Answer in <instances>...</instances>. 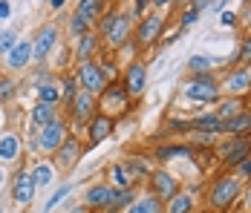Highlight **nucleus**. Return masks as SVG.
Listing matches in <instances>:
<instances>
[{
    "label": "nucleus",
    "mask_w": 251,
    "mask_h": 213,
    "mask_svg": "<svg viewBox=\"0 0 251 213\" xmlns=\"http://www.w3.org/2000/svg\"><path fill=\"white\" fill-rule=\"evenodd\" d=\"M96 104H99V113L110 116V118H119V116H125L130 110V95L125 93V87L119 81H110L101 90V95L96 98Z\"/></svg>",
    "instance_id": "6"
},
{
    "label": "nucleus",
    "mask_w": 251,
    "mask_h": 213,
    "mask_svg": "<svg viewBox=\"0 0 251 213\" xmlns=\"http://www.w3.org/2000/svg\"><path fill=\"white\" fill-rule=\"evenodd\" d=\"M243 190L246 185L234 176V173H217L214 179H211V185H208V193H205V205H208V211L214 213H228L237 208V202L243 199Z\"/></svg>",
    "instance_id": "1"
},
{
    "label": "nucleus",
    "mask_w": 251,
    "mask_h": 213,
    "mask_svg": "<svg viewBox=\"0 0 251 213\" xmlns=\"http://www.w3.org/2000/svg\"><path fill=\"white\" fill-rule=\"evenodd\" d=\"M0 127H6V110H3V104H0Z\"/></svg>",
    "instance_id": "51"
},
{
    "label": "nucleus",
    "mask_w": 251,
    "mask_h": 213,
    "mask_svg": "<svg viewBox=\"0 0 251 213\" xmlns=\"http://www.w3.org/2000/svg\"><path fill=\"white\" fill-rule=\"evenodd\" d=\"M113 130H116V118H110V116H104V113H96L90 124L84 127V136H87V147H99L101 142H107L110 136H113Z\"/></svg>",
    "instance_id": "15"
},
{
    "label": "nucleus",
    "mask_w": 251,
    "mask_h": 213,
    "mask_svg": "<svg viewBox=\"0 0 251 213\" xmlns=\"http://www.w3.org/2000/svg\"><path fill=\"white\" fill-rule=\"evenodd\" d=\"M81 156H84V142L78 139L75 133H70V136L64 139V144L55 150V156H52V159H55V165H58V167L70 170V167L78 165V159H81Z\"/></svg>",
    "instance_id": "16"
},
{
    "label": "nucleus",
    "mask_w": 251,
    "mask_h": 213,
    "mask_svg": "<svg viewBox=\"0 0 251 213\" xmlns=\"http://www.w3.org/2000/svg\"><path fill=\"white\" fill-rule=\"evenodd\" d=\"M70 136V127H67V118H58L47 124V127H41L38 133H35V139H32V150L35 153H47V156H55V150L64 144V139Z\"/></svg>",
    "instance_id": "5"
},
{
    "label": "nucleus",
    "mask_w": 251,
    "mask_h": 213,
    "mask_svg": "<svg viewBox=\"0 0 251 213\" xmlns=\"http://www.w3.org/2000/svg\"><path fill=\"white\" fill-rule=\"evenodd\" d=\"M119 84L125 87V93L133 98H142V93L148 90V67L142 61H127V67L119 75Z\"/></svg>",
    "instance_id": "9"
},
{
    "label": "nucleus",
    "mask_w": 251,
    "mask_h": 213,
    "mask_svg": "<svg viewBox=\"0 0 251 213\" xmlns=\"http://www.w3.org/2000/svg\"><path fill=\"white\" fill-rule=\"evenodd\" d=\"M197 213H214V211H197Z\"/></svg>",
    "instance_id": "53"
},
{
    "label": "nucleus",
    "mask_w": 251,
    "mask_h": 213,
    "mask_svg": "<svg viewBox=\"0 0 251 213\" xmlns=\"http://www.w3.org/2000/svg\"><path fill=\"white\" fill-rule=\"evenodd\" d=\"M231 67H251V32L243 35V44L237 49V58L231 61Z\"/></svg>",
    "instance_id": "35"
},
{
    "label": "nucleus",
    "mask_w": 251,
    "mask_h": 213,
    "mask_svg": "<svg viewBox=\"0 0 251 213\" xmlns=\"http://www.w3.org/2000/svg\"><path fill=\"white\" fill-rule=\"evenodd\" d=\"M12 15V3L9 0H0V21H6Z\"/></svg>",
    "instance_id": "46"
},
{
    "label": "nucleus",
    "mask_w": 251,
    "mask_h": 213,
    "mask_svg": "<svg viewBox=\"0 0 251 213\" xmlns=\"http://www.w3.org/2000/svg\"><path fill=\"white\" fill-rule=\"evenodd\" d=\"M220 87L228 98H240L243 93H251V67H231L226 81H220Z\"/></svg>",
    "instance_id": "13"
},
{
    "label": "nucleus",
    "mask_w": 251,
    "mask_h": 213,
    "mask_svg": "<svg viewBox=\"0 0 251 213\" xmlns=\"http://www.w3.org/2000/svg\"><path fill=\"white\" fill-rule=\"evenodd\" d=\"M18 32H0V55H9L12 49L18 47Z\"/></svg>",
    "instance_id": "39"
},
{
    "label": "nucleus",
    "mask_w": 251,
    "mask_h": 213,
    "mask_svg": "<svg viewBox=\"0 0 251 213\" xmlns=\"http://www.w3.org/2000/svg\"><path fill=\"white\" fill-rule=\"evenodd\" d=\"M55 47H58V26L55 24L41 26L35 41H32V64H44Z\"/></svg>",
    "instance_id": "14"
},
{
    "label": "nucleus",
    "mask_w": 251,
    "mask_h": 213,
    "mask_svg": "<svg viewBox=\"0 0 251 213\" xmlns=\"http://www.w3.org/2000/svg\"><path fill=\"white\" fill-rule=\"evenodd\" d=\"M24 153V142L18 133H0V162H18Z\"/></svg>",
    "instance_id": "22"
},
{
    "label": "nucleus",
    "mask_w": 251,
    "mask_h": 213,
    "mask_svg": "<svg viewBox=\"0 0 251 213\" xmlns=\"http://www.w3.org/2000/svg\"><path fill=\"white\" fill-rule=\"evenodd\" d=\"M35 90H38V101H41V104H52V107H58V104H61V90H58V84H55L52 78L41 81Z\"/></svg>",
    "instance_id": "32"
},
{
    "label": "nucleus",
    "mask_w": 251,
    "mask_h": 213,
    "mask_svg": "<svg viewBox=\"0 0 251 213\" xmlns=\"http://www.w3.org/2000/svg\"><path fill=\"white\" fill-rule=\"evenodd\" d=\"M78 93H81L78 78L73 75V72H64V78H61V104H64V107H70V104L75 101Z\"/></svg>",
    "instance_id": "34"
},
{
    "label": "nucleus",
    "mask_w": 251,
    "mask_h": 213,
    "mask_svg": "<svg viewBox=\"0 0 251 213\" xmlns=\"http://www.w3.org/2000/svg\"><path fill=\"white\" fill-rule=\"evenodd\" d=\"M220 136H226V139H246V136H251V110L249 107L240 116H234L231 121H223Z\"/></svg>",
    "instance_id": "19"
},
{
    "label": "nucleus",
    "mask_w": 251,
    "mask_h": 213,
    "mask_svg": "<svg viewBox=\"0 0 251 213\" xmlns=\"http://www.w3.org/2000/svg\"><path fill=\"white\" fill-rule=\"evenodd\" d=\"M0 213H3V211H0Z\"/></svg>",
    "instance_id": "54"
},
{
    "label": "nucleus",
    "mask_w": 251,
    "mask_h": 213,
    "mask_svg": "<svg viewBox=\"0 0 251 213\" xmlns=\"http://www.w3.org/2000/svg\"><path fill=\"white\" fill-rule=\"evenodd\" d=\"M18 93V84L12 81V78H0V104H6V101H12Z\"/></svg>",
    "instance_id": "40"
},
{
    "label": "nucleus",
    "mask_w": 251,
    "mask_h": 213,
    "mask_svg": "<svg viewBox=\"0 0 251 213\" xmlns=\"http://www.w3.org/2000/svg\"><path fill=\"white\" fill-rule=\"evenodd\" d=\"M133 18L122 12V9H107L101 15V21L96 24V35L101 38V44L113 52L125 49L130 41H133Z\"/></svg>",
    "instance_id": "2"
},
{
    "label": "nucleus",
    "mask_w": 251,
    "mask_h": 213,
    "mask_svg": "<svg viewBox=\"0 0 251 213\" xmlns=\"http://www.w3.org/2000/svg\"><path fill=\"white\" fill-rule=\"evenodd\" d=\"M35 179H32V170H26L21 167L18 173H15V179H12V199H15V205H21V208H29L32 202H35Z\"/></svg>",
    "instance_id": "12"
},
{
    "label": "nucleus",
    "mask_w": 251,
    "mask_h": 213,
    "mask_svg": "<svg viewBox=\"0 0 251 213\" xmlns=\"http://www.w3.org/2000/svg\"><path fill=\"white\" fill-rule=\"evenodd\" d=\"M67 29H70V38H75V41H78V38H84L87 32H93V26L87 24L81 15H75V12L70 15V24H67Z\"/></svg>",
    "instance_id": "36"
},
{
    "label": "nucleus",
    "mask_w": 251,
    "mask_h": 213,
    "mask_svg": "<svg viewBox=\"0 0 251 213\" xmlns=\"http://www.w3.org/2000/svg\"><path fill=\"white\" fill-rule=\"evenodd\" d=\"M165 213H197L194 190H179L171 202H165Z\"/></svg>",
    "instance_id": "25"
},
{
    "label": "nucleus",
    "mask_w": 251,
    "mask_h": 213,
    "mask_svg": "<svg viewBox=\"0 0 251 213\" xmlns=\"http://www.w3.org/2000/svg\"><path fill=\"white\" fill-rule=\"evenodd\" d=\"M110 196H113V188H110L107 182H96V185H90V188L84 190V199H81V205H87L90 211L101 213L107 205H110Z\"/></svg>",
    "instance_id": "18"
},
{
    "label": "nucleus",
    "mask_w": 251,
    "mask_h": 213,
    "mask_svg": "<svg viewBox=\"0 0 251 213\" xmlns=\"http://www.w3.org/2000/svg\"><path fill=\"white\" fill-rule=\"evenodd\" d=\"M228 173H234V176H237V179L249 188V185H251V156H249V159H243L240 165L234 167V170H228Z\"/></svg>",
    "instance_id": "37"
},
{
    "label": "nucleus",
    "mask_w": 251,
    "mask_h": 213,
    "mask_svg": "<svg viewBox=\"0 0 251 213\" xmlns=\"http://www.w3.org/2000/svg\"><path fill=\"white\" fill-rule=\"evenodd\" d=\"M64 6H67L64 0H52V3H50V9H55V12H58V9H64Z\"/></svg>",
    "instance_id": "48"
},
{
    "label": "nucleus",
    "mask_w": 251,
    "mask_h": 213,
    "mask_svg": "<svg viewBox=\"0 0 251 213\" xmlns=\"http://www.w3.org/2000/svg\"><path fill=\"white\" fill-rule=\"evenodd\" d=\"M179 190H182V182L176 179L171 170H165V167H153L151 170V176H148V193H151L153 199H159L165 205V202L174 199Z\"/></svg>",
    "instance_id": "8"
},
{
    "label": "nucleus",
    "mask_w": 251,
    "mask_h": 213,
    "mask_svg": "<svg viewBox=\"0 0 251 213\" xmlns=\"http://www.w3.org/2000/svg\"><path fill=\"white\" fill-rule=\"evenodd\" d=\"M29 64H32V41L24 38V41H18V47L6 55V67L15 70V72H21V70H26Z\"/></svg>",
    "instance_id": "21"
},
{
    "label": "nucleus",
    "mask_w": 251,
    "mask_h": 213,
    "mask_svg": "<svg viewBox=\"0 0 251 213\" xmlns=\"http://www.w3.org/2000/svg\"><path fill=\"white\" fill-rule=\"evenodd\" d=\"M153 159H156L159 165H168V162H174V159H185V162H194V159H197V150H194V147H191L188 142L159 144V147L153 150Z\"/></svg>",
    "instance_id": "17"
},
{
    "label": "nucleus",
    "mask_w": 251,
    "mask_h": 213,
    "mask_svg": "<svg viewBox=\"0 0 251 213\" xmlns=\"http://www.w3.org/2000/svg\"><path fill=\"white\" fill-rule=\"evenodd\" d=\"M58 118V107H52V104H35L32 107V116H29V121H32V133H38L41 127H47V124H52V121Z\"/></svg>",
    "instance_id": "26"
},
{
    "label": "nucleus",
    "mask_w": 251,
    "mask_h": 213,
    "mask_svg": "<svg viewBox=\"0 0 251 213\" xmlns=\"http://www.w3.org/2000/svg\"><path fill=\"white\" fill-rule=\"evenodd\" d=\"M243 110H246V101H243V98H228V95H223V101L217 104L214 116L220 121H231L234 116H240Z\"/></svg>",
    "instance_id": "28"
},
{
    "label": "nucleus",
    "mask_w": 251,
    "mask_h": 213,
    "mask_svg": "<svg viewBox=\"0 0 251 213\" xmlns=\"http://www.w3.org/2000/svg\"><path fill=\"white\" fill-rule=\"evenodd\" d=\"M246 32H251V6H249V12H246Z\"/></svg>",
    "instance_id": "50"
},
{
    "label": "nucleus",
    "mask_w": 251,
    "mask_h": 213,
    "mask_svg": "<svg viewBox=\"0 0 251 213\" xmlns=\"http://www.w3.org/2000/svg\"><path fill=\"white\" fill-rule=\"evenodd\" d=\"M70 185H61V188L55 190V193H52L50 199H47V208H44V213H50L52 208H55V205H61V202H64V199H67V196H70Z\"/></svg>",
    "instance_id": "41"
},
{
    "label": "nucleus",
    "mask_w": 251,
    "mask_h": 213,
    "mask_svg": "<svg viewBox=\"0 0 251 213\" xmlns=\"http://www.w3.org/2000/svg\"><path fill=\"white\" fill-rule=\"evenodd\" d=\"M133 202H136V190H116V188H113L110 205H107L101 213H125Z\"/></svg>",
    "instance_id": "30"
},
{
    "label": "nucleus",
    "mask_w": 251,
    "mask_h": 213,
    "mask_svg": "<svg viewBox=\"0 0 251 213\" xmlns=\"http://www.w3.org/2000/svg\"><path fill=\"white\" fill-rule=\"evenodd\" d=\"M240 202H243V208H246V213H251V185L246 190H243V199H240Z\"/></svg>",
    "instance_id": "47"
},
{
    "label": "nucleus",
    "mask_w": 251,
    "mask_h": 213,
    "mask_svg": "<svg viewBox=\"0 0 251 213\" xmlns=\"http://www.w3.org/2000/svg\"><path fill=\"white\" fill-rule=\"evenodd\" d=\"M122 165H125L127 173L133 176V182L148 179V176H151V170H153L151 159H148V156H142V153H130V156H125V162H122Z\"/></svg>",
    "instance_id": "24"
},
{
    "label": "nucleus",
    "mask_w": 251,
    "mask_h": 213,
    "mask_svg": "<svg viewBox=\"0 0 251 213\" xmlns=\"http://www.w3.org/2000/svg\"><path fill=\"white\" fill-rule=\"evenodd\" d=\"M78 78V87H81V93H90L99 98L101 90L110 84L107 78H104V72H101V67L96 64V61H84V64H78L75 72H73Z\"/></svg>",
    "instance_id": "10"
},
{
    "label": "nucleus",
    "mask_w": 251,
    "mask_h": 213,
    "mask_svg": "<svg viewBox=\"0 0 251 213\" xmlns=\"http://www.w3.org/2000/svg\"><path fill=\"white\" fill-rule=\"evenodd\" d=\"M32 179H35V188H47L55 182V165L52 162H38V165L32 167Z\"/></svg>",
    "instance_id": "33"
},
{
    "label": "nucleus",
    "mask_w": 251,
    "mask_h": 213,
    "mask_svg": "<svg viewBox=\"0 0 251 213\" xmlns=\"http://www.w3.org/2000/svg\"><path fill=\"white\" fill-rule=\"evenodd\" d=\"M99 113V104H96V95L90 93H78L75 101L67 107V121H73L78 130H84L87 124H90V118Z\"/></svg>",
    "instance_id": "11"
},
{
    "label": "nucleus",
    "mask_w": 251,
    "mask_h": 213,
    "mask_svg": "<svg viewBox=\"0 0 251 213\" xmlns=\"http://www.w3.org/2000/svg\"><path fill=\"white\" fill-rule=\"evenodd\" d=\"M107 9H110V6H107L104 0H81V3H75V15H81L93 29H96V24L101 21V15H104Z\"/></svg>",
    "instance_id": "23"
},
{
    "label": "nucleus",
    "mask_w": 251,
    "mask_h": 213,
    "mask_svg": "<svg viewBox=\"0 0 251 213\" xmlns=\"http://www.w3.org/2000/svg\"><path fill=\"white\" fill-rule=\"evenodd\" d=\"M70 213H90V208H87V205H75Z\"/></svg>",
    "instance_id": "49"
},
{
    "label": "nucleus",
    "mask_w": 251,
    "mask_h": 213,
    "mask_svg": "<svg viewBox=\"0 0 251 213\" xmlns=\"http://www.w3.org/2000/svg\"><path fill=\"white\" fill-rule=\"evenodd\" d=\"M214 70H217V61L208 58V55H191L188 64H185L188 78H191V75H214Z\"/></svg>",
    "instance_id": "31"
},
{
    "label": "nucleus",
    "mask_w": 251,
    "mask_h": 213,
    "mask_svg": "<svg viewBox=\"0 0 251 213\" xmlns=\"http://www.w3.org/2000/svg\"><path fill=\"white\" fill-rule=\"evenodd\" d=\"M3 182H6V173H3V170H0V185H3Z\"/></svg>",
    "instance_id": "52"
},
{
    "label": "nucleus",
    "mask_w": 251,
    "mask_h": 213,
    "mask_svg": "<svg viewBox=\"0 0 251 213\" xmlns=\"http://www.w3.org/2000/svg\"><path fill=\"white\" fill-rule=\"evenodd\" d=\"M168 26V12H148L139 24L133 26V47L136 49H148L153 44L162 41Z\"/></svg>",
    "instance_id": "4"
},
{
    "label": "nucleus",
    "mask_w": 251,
    "mask_h": 213,
    "mask_svg": "<svg viewBox=\"0 0 251 213\" xmlns=\"http://www.w3.org/2000/svg\"><path fill=\"white\" fill-rule=\"evenodd\" d=\"M168 127H171L174 133L188 136V133H191V118H171V121H168Z\"/></svg>",
    "instance_id": "43"
},
{
    "label": "nucleus",
    "mask_w": 251,
    "mask_h": 213,
    "mask_svg": "<svg viewBox=\"0 0 251 213\" xmlns=\"http://www.w3.org/2000/svg\"><path fill=\"white\" fill-rule=\"evenodd\" d=\"M200 21V9L191 3V6H185L182 12H179V26H194Z\"/></svg>",
    "instance_id": "38"
},
{
    "label": "nucleus",
    "mask_w": 251,
    "mask_h": 213,
    "mask_svg": "<svg viewBox=\"0 0 251 213\" xmlns=\"http://www.w3.org/2000/svg\"><path fill=\"white\" fill-rule=\"evenodd\" d=\"M220 24L223 26H237V12H223V15H220Z\"/></svg>",
    "instance_id": "44"
},
{
    "label": "nucleus",
    "mask_w": 251,
    "mask_h": 213,
    "mask_svg": "<svg viewBox=\"0 0 251 213\" xmlns=\"http://www.w3.org/2000/svg\"><path fill=\"white\" fill-rule=\"evenodd\" d=\"M107 179H110L107 185H110V188H116V190H133V185H136V182H133V176L127 173V167L122 165V162H119V165H110Z\"/></svg>",
    "instance_id": "29"
},
{
    "label": "nucleus",
    "mask_w": 251,
    "mask_h": 213,
    "mask_svg": "<svg viewBox=\"0 0 251 213\" xmlns=\"http://www.w3.org/2000/svg\"><path fill=\"white\" fill-rule=\"evenodd\" d=\"M148 6H151V3H148V0H136V3H130V12H127V15H130V18H133V24H136V21H142V18H145V15H148V12H145V9H148Z\"/></svg>",
    "instance_id": "42"
},
{
    "label": "nucleus",
    "mask_w": 251,
    "mask_h": 213,
    "mask_svg": "<svg viewBox=\"0 0 251 213\" xmlns=\"http://www.w3.org/2000/svg\"><path fill=\"white\" fill-rule=\"evenodd\" d=\"M182 95L194 104H220L223 101V87L217 75H191L182 87Z\"/></svg>",
    "instance_id": "3"
},
{
    "label": "nucleus",
    "mask_w": 251,
    "mask_h": 213,
    "mask_svg": "<svg viewBox=\"0 0 251 213\" xmlns=\"http://www.w3.org/2000/svg\"><path fill=\"white\" fill-rule=\"evenodd\" d=\"M220 127L223 121L217 118L214 113H202L191 118V133H205V136H220Z\"/></svg>",
    "instance_id": "27"
},
{
    "label": "nucleus",
    "mask_w": 251,
    "mask_h": 213,
    "mask_svg": "<svg viewBox=\"0 0 251 213\" xmlns=\"http://www.w3.org/2000/svg\"><path fill=\"white\" fill-rule=\"evenodd\" d=\"M214 156H217V162L226 167V170H234L243 159L251 156V136H246V139H223V142H217Z\"/></svg>",
    "instance_id": "7"
},
{
    "label": "nucleus",
    "mask_w": 251,
    "mask_h": 213,
    "mask_svg": "<svg viewBox=\"0 0 251 213\" xmlns=\"http://www.w3.org/2000/svg\"><path fill=\"white\" fill-rule=\"evenodd\" d=\"M125 213H151V211H148V205H145L142 199H136V202H133V205H130Z\"/></svg>",
    "instance_id": "45"
},
{
    "label": "nucleus",
    "mask_w": 251,
    "mask_h": 213,
    "mask_svg": "<svg viewBox=\"0 0 251 213\" xmlns=\"http://www.w3.org/2000/svg\"><path fill=\"white\" fill-rule=\"evenodd\" d=\"M101 52V38L96 35V29L93 32H87L84 38H78L75 41V49H73V55H75L78 64H84V61H96V55Z\"/></svg>",
    "instance_id": "20"
}]
</instances>
